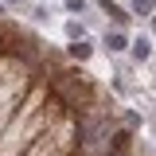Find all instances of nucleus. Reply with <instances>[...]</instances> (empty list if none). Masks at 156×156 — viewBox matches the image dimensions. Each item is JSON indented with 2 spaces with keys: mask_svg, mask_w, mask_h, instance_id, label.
Segmentation results:
<instances>
[{
  "mask_svg": "<svg viewBox=\"0 0 156 156\" xmlns=\"http://www.w3.org/2000/svg\"><path fill=\"white\" fill-rule=\"evenodd\" d=\"M152 31H156V16H152Z\"/></svg>",
  "mask_w": 156,
  "mask_h": 156,
  "instance_id": "obj_10",
  "label": "nucleus"
},
{
  "mask_svg": "<svg viewBox=\"0 0 156 156\" xmlns=\"http://www.w3.org/2000/svg\"><path fill=\"white\" fill-rule=\"evenodd\" d=\"M105 51H109V55H121V51H129V35H125V31H105Z\"/></svg>",
  "mask_w": 156,
  "mask_h": 156,
  "instance_id": "obj_3",
  "label": "nucleus"
},
{
  "mask_svg": "<svg viewBox=\"0 0 156 156\" xmlns=\"http://www.w3.org/2000/svg\"><path fill=\"white\" fill-rule=\"evenodd\" d=\"M129 140H133V136H129V129H117V133L109 136V152H113V156L129 152Z\"/></svg>",
  "mask_w": 156,
  "mask_h": 156,
  "instance_id": "obj_5",
  "label": "nucleus"
},
{
  "mask_svg": "<svg viewBox=\"0 0 156 156\" xmlns=\"http://www.w3.org/2000/svg\"><path fill=\"white\" fill-rule=\"evenodd\" d=\"M66 55L74 58V62H86V58L94 55V43H90L86 35H82V39H70V47H66Z\"/></svg>",
  "mask_w": 156,
  "mask_h": 156,
  "instance_id": "obj_2",
  "label": "nucleus"
},
{
  "mask_svg": "<svg viewBox=\"0 0 156 156\" xmlns=\"http://www.w3.org/2000/svg\"><path fill=\"white\" fill-rule=\"evenodd\" d=\"M62 4H66V12H74V16L86 12V0H62Z\"/></svg>",
  "mask_w": 156,
  "mask_h": 156,
  "instance_id": "obj_7",
  "label": "nucleus"
},
{
  "mask_svg": "<svg viewBox=\"0 0 156 156\" xmlns=\"http://www.w3.org/2000/svg\"><path fill=\"white\" fill-rule=\"evenodd\" d=\"M129 51H133V58H136V62H148V58H152V43L140 35V39H133V43H129Z\"/></svg>",
  "mask_w": 156,
  "mask_h": 156,
  "instance_id": "obj_4",
  "label": "nucleus"
},
{
  "mask_svg": "<svg viewBox=\"0 0 156 156\" xmlns=\"http://www.w3.org/2000/svg\"><path fill=\"white\" fill-rule=\"evenodd\" d=\"M66 35H70V39H82V35H86V27H82V23H74V20H70V23H66Z\"/></svg>",
  "mask_w": 156,
  "mask_h": 156,
  "instance_id": "obj_8",
  "label": "nucleus"
},
{
  "mask_svg": "<svg viewBox=\"0 0 156 156\" xmlns=\"http://www.w3.org/2000/svg\"><path fill=\"white\" fill-rule=\"evenodd\" d=\"M98 8H101V12H105V16L113 20L117 27H125V23H129V20H133V16H129V12H125V8H121V4H113V0H98Z\"/></svg>",
  "mask_w": 156,
  "mask_h": 156,
  "instance_id": "obj_1",
  "label": "nucleus"
},
{
  "mask_svg": "<svg viewBox=\"0 0 156 156\" xmlns=\"http://www.w3.org/2000/svg\"><path fill=\"white\" fill-rule=\"evenodd\" d=\"M152 4H156V0H133V12H136V16H148Z\"/></svg>",
  "mask_w": 156,
  "mask_h": 156,
  "instance_id": "obj_6",
  "label": "nucleus"
},
{
  "mask_svg": "<svg viewBox=\"0 0 156 156\" xmlns=\"http://www.w3.org/2000/svg\"><path fill=\"white\" fill-rule=\"evenodd\" d=\"M8 4H23V0H8Z\"/></svg>",
  "mask_w": 156,
  "mask_h": 156,
  "instance_id": "obj_9",
  "label": "nucleus"
}]
</instances>
